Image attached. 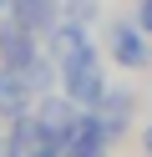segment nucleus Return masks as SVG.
<instances>
[{"label":"nucleus","mask_w":152,"mask_h":157,"mask_svg":"<svg viewBox=\"0 0 152 157\" xmlns=\"http://www.w3.org/2000/svg\"><path fill=\"white\" fill-rule=\"evenodd\" d=\"M107 122H101V117H81L76 127H71L66 137H61V152H81V157H91V152H101V147H107Z\"/></svg>","instance_id":"3"},{"label":"nucleus","mask_w":152,"mask_h":157,"mask_svg":"<svg viewBox=\"0 0 152 157\" xmlns=\"http://www.w3.org/2000/svg\"><path fill=\"white\" fill-rule=\"evenodd\" d=\"M20 71H25V81L36 86V91H41V86H51V66H46V61H30V66H20Z\"/></svg>","instance_id":"9"},{"label":"nucleus","mask_w":152,"mask_h":157,"mask_svg":"<svg viewBox=\"0 0 152 157\" xmlns=\"http://www.w3.org/2000/svg\"><path fill=\"white\" fill-rule=\"evenodd\" d=\"M30 91H36V86L25 81V71H20V66H5V71H0V112H5L10 122L30 112Z\"/></svg>","instance_id":"2"},{"label":"nucleus","mask_w":152,"mask_h":157,"mask_svg":"<svg viewBox=\"0 0 152 157\" xmlns=\"http://www.w3.org/2000/svg\"><path fill=\"white\" fill-rule=\"evenodd\" d=\"M66 15L71 21H91L96 15V0H66Z\"/></svg>","instance_id":"10"},{"label":"nucleus","mask_w":152,"mask_h":157,"mask_svg":"<svg viewBox=\"0 0 152 157\" xmlns=\"http://www.w3.org/2000/svg\"><path fill=\"white\" fill-rule=\"evenodd\" d=\"M5 5H10V0H0V10H5Z\"/></svg>","instance_id":"13"},{"label":"nucleus","mask_w":152,"mask_h":157,"mask_svg":"<svg viewBox=\"0 0 152 157\" xmlns=\"http://www.w3.org/2000/svg\"><path fill=\"white\" fill-rule=\"evenodd\" d=\"M76 106H81L76 96H46V101L36 106V117H41V122H46V132H51V137H56V142H61V137H66L71 127L81 122V112H76Z\"/></svg>","instance_id":"5"},{"label":"nucleus","mask_w":152,"mask_h":157,"mask_svg":"<svg viewBox=\"0 0 152 157\" xmlns=\"http://www.w3.org/2000/svg\"><path fill=\"white\" fill-rule=\"evenodd\" d=\"M142 25H111V56H117L122 66H142L147 61V46H142Z\"/></svg>","instance_id":"6"},{"label":"nucleus","mask_w":152,"mask_h":157,"mask_svg":"<svg viewBox=\"0 0 152 157\" xmlns=\"http://www.w3.org/2000/svg\"><path fill=\"white\" fill-rule=\"evenodd\" d=\"M61 81H66V96H76V101H101V91H107V81H101V61L91 56V46L61 61Z\"/></svg>","instance_id":"1"},{"label":"nucleus","mask_w":152,"mask_h":157,"mask_svg":"<svg viewBox=\"0 0 152 157\" xmlns=\"http://www.w3.org/2000/svg\"><path fill=\"white\" fill-rule=\"evenodd\" d=\"M76 51H86V21H66L56 31V56H61V61L76 56Z\"/></svg>","instance_id":"8"},{"label":"nucleus","mask_w":152,"mask_h":157,"mask_svg":"<svg viewBox=\"0 0 152 157\" xmlns=\"http://www.w3.org/2000/svg\"><path fill=\"white\" fill-rule=\"evenodd\" d=\"M142 142H147V152H152V127H147V137H142Z\"/></svg>","instance_id":"12"},{"label":"nucleus","mask_w":152,"mask_h":157,"mask_svg":"<svg viewBox=\"0 0 152 157\" xmlns=\"http://www.w3.org/2000/svg\"><path fill=\"white\" fill-rule=\"evenodd\" d=\"M137 25L152 36V0H137Z\"/></svg>","instance_id":"11"},{"label":"nucleus","mask_w":152,"mask_h":157,"mask_svg":"<svg viewBox=\"0 0 152 157\" xmlns=\"http://www.w3.org/2000/svg\"><path fill=\"white\" fill-rule=\"evenodd\" d=\"M0 61L5 66H30L36 61V31L20 21H10L5 31H0Z\"/></svg>","instance_id":"4"},{"label":"nucleus","mask_w":152,"mask_h":157,"mask_svg":"<svg viewBox=\"0 0 152 157\" xmlns=\"http://www.w3.org/2000/svg\"><path fill=\"white\" fill-rule=\"evenodd\" d=\"M10 10H15V21L30 25V31H46V25L56 21V5H51V0H10Z\"/></svg>","instance_id":"7"}]
</instances>
